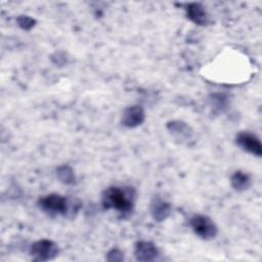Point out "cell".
I'll return each mask as SVG.
<instances>
[{
    "label": "cell",
    "instance_id": "6da1fadb",
    "mask_svg": "<svg viewBox=\"0 0 262 262\" xmlns=\"http://www.w3.org/2000/svg\"><path fill=\"white\" fill-rule=\"evenodd\" d=\"M135 195L132 187L112 186L103 191L102 205L105 209H115L122 213H128L134 206Z\"/></svg>",
    "mask_w": 262,
    "mask_h": 262
},
{
    "label": "cell",
    "instance_id": "7a4b0ae2",
    "mask_svg": "<svg viewBox=\"0 0 262 262\" xmlns=\"http://www.w3.org/2000/svg\"><path fill=\"white\" fill-rule=\"evenodd\" d=\"M30 253L35 260L48 261L57 256L58 247L52 241L41 239L32 245Z\"/></svg>",
    "mask_w": 262,
    "mask_h": 262
},
{
    "label": "cell",
    "instance_id": "3957f363",
    "mask_svg": "<svg viewBox=\"0 0 262 262\" xmlns=\"http://www.w3.org/2000/svg\"><path fill=\"white\" fill-rule=\"evenodd\" d=\"M190 225L196 235L204 239H210L216 236L217 226L207 216L196 215L190 219Z\"/></svg>",
    "mask_w": 262,
    "mask_h": 262
},
{
    "label": "cell",
    "instance_id": "277c9868",
    "mask_svg": "<svg viewBox=\"0 0 262 262\" xmlns=\"http://www.w3.org/2000/svg\"><path fill=\"white\" fill-rule=\"evenodd\" d=\"M40 208L50 214H66L68 211V201L62 195L51 193L39 201Z\"/></svg>",
    "mask_w": 262,
    "mask_h": 262
},
{
    "label": "cell",
    "instance_id": "5b68a950",
    "mask_svg": "<svg viewBox=\"0 0 262 262\" xmlns=\"http://www.w3.org/2000/svg\"><path fill=\"white\" fill-rule=\"evenodd\" d=\"M236 143L241 146L244 150L257 156L261 157L262 155V145L259 138L249 132H242L236 136Z\"/></svg>",
    "mask_w": 262,
    "mask_h": 262
},
{
    "label": "cell",
    "instance_id": "8992f818",
    "mask_svg": "<svg viewBox=\"0 0 262 262\" xmlns=\"http://www.w3.org/2000/svg\"><path fill=\"white\" fill-rule=\"evenodd\" d=\"M145 115L144 111L139 105H133L125 110L122 117V124L128 128H135L142 124Z\"/></svg>",
    "mask_w": 262,
    "mask_h": 262
},
{
    "label": "cell",
    "instance_id": "52a82bcc",
    "mask_svg": "<svg viewBox=\"0 0 262 262\" xmlns=\"http://www.w3.org/2000/svg\"><path fill=\"white\" fill-rule=\"evenodd\" d=\"M187 17L199 26H206L209 23V16L200 3H188L185 6Z\"/></svg>",
    "mask_w": 262,
    "mask_h": 262
},
{
    "label": "cell",
    "instance_id": "ba28073f",
    "mask_svg": "<svg viewBox=\"0 0 262 262\" xmlns=\"http://www.w3.org/2000/svg\"><path fill=\"white\" fill-rule=\"evenodd\" d=\"M158 255L157 247L150 242H139L135 246V257L138 261H152Z\"/></svg>",
    "mask_w": 262,
    "mask_h": 262
},
{
    "label": "cell",
    "instance_id": "9c48e42d",
    "mask_svg": "<svg viewBox=\"0 0 262 262\" xmlns=\"http://www.w3.org/2000/svg\"><path fill=\"white\" fill-rule=\"evenodd\" d=\"M170 212L171 206L169 203L160 198H155L152 200L150 204V214L156 221L161 222L165 220L170 215Z\"/></svg>",
    "mask_w": 262,
    "mask_h": 262
},
{
    "label": "cell",
    "instance_id": "30bf717a",
    "mask_svg": "<svg viewBox=\"0 0 262 262\" xmlns=\"http://www.w3.org/2000/svg\"><path fill=\"white\" fill-rule=\"evenodd\" d=\"M231 186L237 190V191H243L246 190L250 187L251 185V179L250 176L242 171H236L230 179Z\"/></svg>",
    "mask_w": 262,
    "mask_h": 262
},
{
    "label": "cell",
    "instance_id": "8fae6325",
    "mask_svg": "<svg viewBox=\"0 0 262 262\" xmlns=\"http://www.w3.org/2000/svg\"><path fill=\"white\" fill-rule=\"evenodd\" d=\"M168 129L173 133L176 134L177 136H180L181 138L183 136H189V127L184 123L180 121H173L168 124Z\"/></svg>",
    "mask_w": 262,
    "mask_h": 262
},
{
    "label": "cell",
    "instance_id": "7c38bea8",
    "mask_svg": "<svg viewBox=\"0 0 262 262\" xmlns=\"http://www.w3.org/2000/svg\"><path fill=\"white\" fill-rule=\"evenodd\" d=\"M57 177L58 179L66 183V184H72L74 183L75 181V175H74V172L73 170L69 167V166H61V167H58L57 169Z\"/></svg>",
    "mask_w": 262,
    "mask_h": 262
},
{
    "label": "cell",
    "instance_id": "4fadbf2b",
    "mask_svg": "<svg viewBox=\"0 0 262 262\" xmlns=\"http://www.w3.org/2000/svg\"><path fill=\"white\" fill-rule=\"evenodd\" d=\"M17 23L18 26L25 30H30L31 28H33L34 24H35V19L29 17V16H19L17 18Z\"/></svg>",
    "mask_w": 262,
    "mask_h": 262
},
{
    "label": "cell",
    "instance_id": "5bb4252c",
    "mask_svg": "<svg viewBox=\"0 0 262 262\" xmlns=\"http://www.w3.org/2000/svg\"><path fill=\"white\" fill-rule=\"evenodd\" d=\"M107 260L108 261H121L123 260V253L118 249H113L107 253Z\"/></svg>",
    "mask_w": 262,
    "mask_h": 262
}]
</instances>
